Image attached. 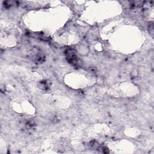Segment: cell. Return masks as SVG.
<instances>
[{
    "instance_id": "1",
    "label": "cell",
    "mask_w": 154,
    "mask_h": 154,
    "mask_svg": "<svg viewBox=\"0 0 154 154\" xmlns=\"http://www.w3.org/2000/svg\"><path fill=\"white\" fill-rule=\"evenodd\" d=\"M66 55H67V60L70 63H72L74 65L78 64V57L73 50L69 49L67 50Z\"/></svg>"
},
{
    "instance_id": "2",
    "label": "cell",
    "mask_w": 154,
    "mask_h": 154,
    "mask_svg": "<svg viewBox=\"0 0 154 154\" xmlns=\"http://www.w3.org/2000/svg\"><path fill=\"white\" fill-rule=\"evenodd\" d=\"M50 85H51V82L49 81H46V80L42 81L39 84V87L42 90H47L49 89Z\"/></svg>"
}]
</instances>
